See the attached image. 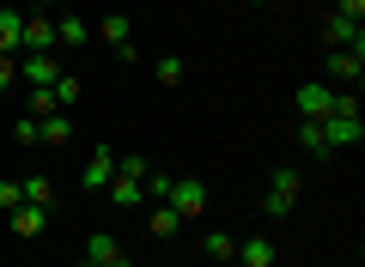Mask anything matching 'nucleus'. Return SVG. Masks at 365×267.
Masks as SVG:
<instances>
[{
	"mask_svg": "<svg viewBox=\"0 0 365 267\" xmlns=\"http://www.w3.org/2000/svg\"><path fill=\"white\" fill-rule=\"evenodd\" d=\"M207 255H213V261H232V255H237V243L225 237V231H207Z\"/></svg>",
	"mask_w": 365,
	"mask_h": 267,
	"instance_id": "nucleus-24",
	"label": "nucleus"
},
{
	"mask_svg": "<svg viewBox=\"0 0 365 267\" xmlns=\"http://www.w3.org/2000/svg\"><path fill=\"white\" fill-rule=\"evenodd\" d=\"M19 79H31V85H55V79H61L55 49H49V55H19Z\"/></svg>",
	"mask_w": 365,
	"mask_h": 267,
	"instance_id": "nucleus-7",
	"label": "nucleus"
},
{
	"mask_svg": "<svg viewBox=\"0 0 365 267\" xmlns=\"http://www.w3.org/2000/svg\"><path fill=\"white\" fill-rule=\"evenodd\" d=\"M37 140H43V122H37V115L25 110V115L13 122V146H37Z\"/></svg>",
	"mask_w": 365,
	"mask_h": 267,
	"instance_id": "nucleus-19",
	"label": "nucleus"
},
{
	"mask_svg": "<svg viewBox=\"0 0 365 267\" xmlns=\"http://www.w3.org/2000/svg\"><path fill=\"white\" fill-rule=\"evenodd\" d=\"M43 140H49V146H67V140H73V115H67V110L43 115Z\"/></svg>",
	"mask_w": 365,
	"mask_h": 267,
	"instance_id": "nucleus-15",
	"label": "nucleus"
},
{
	"mask_svg": "<svg viewBox=\"0 0 365 267\" xmlns=\"http://www.w3.org/2000/svg\"><path fill=\"white\" fill-rule=\"evenodd\" d=\"M0 6H25V0H0Z\"/></svg>",
	"mask_w": 365,
	"mask_h": 267,
	"instance_id": "nucleus-32",
	"label": "nucleus"
},
{
	"mask_svg": "<svg viewBox=\"0 0 365 267\" xmlns=\"http://www.w3.org/2000/svg\"><path fill=\"white\" fill-rule=\"evenodd\" d=\"M55 49V19L49 13H25V49L19 55H49Z\"/></svg>",
	"mask_w": 365,
	"mask_h": 267,
	"instance_id": "nucleus-4",
	"label": "nucleus"
},
{
	"mask_svg": "<svg viewBox=\"0 0 365 267\" xmlns=\"http://www.w3.org/2000/svg\"><path fill=\"white\" fill-rule=\"evenodd\" d=\"M110 201H116V206H140L146 201L140 177H122V170H116V177H110Z\"/></svg>",
	"mask_w": 365,
	"mask_h": 267,
	"instance_id": "nucleus-13",
	"label": "nucleus"
},
{
	"mask_svg": "<svg viewBox=\"0 0 365 267\" xmlns=\"http://www.w3.org/2000/svg\"><path fill=\"white\" fill-rule=\"evenodd\" d=\"M25 49V6H0V55H13Z\"/></svg>",
	"mask_w": 365,
	"mask_h": 267,
	"instance_id": "nucleus-5",
	"label": "nucleus"
},
{
	"mask_svg": "<svg viewBox=\"0 0 365 267\" xmlns=\"http://www.w3.org/2000/svg\"><path fill=\"white\" fill-rule=\"evenodd\" d=\"M335 19H347V25H365V0H335Z\"/></svg>",
	"mask_w": 365,
	"mask_h": 267,
	"instance_id": "nucleus-26",
	"label": "nucleus"
},
{
	"mask_svg": "<svg viewBox=\"0 0 365 267\" xmlns=\"http://www.w3.org/2000/svg\"><path fill=\"white\" fill-rule=\"evenodd\" d=\"M43 219H49V206H13V231H19V237H37V231H43Z\"/></svg>",
	"mask_w": 365,
	"mask_h": 267,
	"instance_id": "nucleus-14",
	"label": "nucleus"
},
{
	"mask_svg": "<svg viewBox=\"0 0 365 267\" xmlns=\"http://www.w3.org/2000/svg\"><path fill=\"white\" fill-rule=\"evenodd\" d=\"M274 267H280V261H274Z\"/></svg>",
	"mask_w": 365,
	"mask_h": 267,
	"instance_id": "nucleus-35",
	"label": "nucleus"
},
{
	"mask_svg": "<svg viewBox=\"0 0 365 267\" xmlns=\"http://www.w3.org/2000/svg\"><path fill=\"white\" fill-rule=\"evenodd\" d=\"M170 206H177V219H195V213H207V182H195V177H177V182H170Z\"/></svg>",
	"mask_w": 365,
	"mask_h": 267,
	"instance_id": "nucleus-3",
	"label": "nucleus"
},
{
	"mask_svg": "<svg viewBox=\"0 0 365 267\" xmlns=\"http://www.w3.org/2000/svg\"><path fill=\"white\" fill-rule=\"evenodd\" d=\"M116 237H110V231H91V243H86V261H98V267H104V261H116Z\"/></svg>",
	"mask_w": 365,
	"mask_h": 267,
	"instance_id": "nucleus-17",
	"label": "nucleus"
},
{
	"mask_svg": "<svg viewBox=\"0 0 365 267\" xmlns=\"http://www.w3.org/2000/svg\"><path fill=\"white\" fill-rule=\"evenodd\" d=\"M49 98H55V110H73V103H79V79H55V85H49Z\"/></svg>",
	"mask_w": 365,
	"mask_h": 267,
	"instance_id": "nucleus-22",
	"label": "nucleus"
},
{
	"mask_svg": "<svg viewBox=\"0 0 365 267\" xmlns=\"http://www.w3.org/2000/svg\"><path fill=\"white\" fill-rule=\"evenodd\" d=\"M177 231H182L177 206H170V201H153V237H177Z\"/></svg>",
	"mask_w": 365,
	"mask_h": 267,
	"instance_id": "nucleus-16",
	"label": "nucleus"
},
{
	"mask_svg": "<svg viewBox=\"0 0 365 267\" xmlns=\"http://www.w3.org/2000/svg\"><path fill=\"white\" fill-rule=\"evenodd\" d=\"M104 37L116 43V49H128V37H134V25H128V13H110V19H104Z\"/></svg>",
	"mask_w": 365,
	"mask_h": 267,
	"instance_id": "nucleus-23",
	"label": "nucleus"
},
{
	"mask_svg": "<svg viewBox=\"0 0 365 267\" xmlns=\"http://www.w3.org/2000/svg\"><path fill=\"white\" fill-rule=\"evenodd\" d=\"M116 170H122V177H146V170H153V164H146V158H134V152H128V158H116Z\"/></svg>",
	"mask_w": 365,
	"mask_h": 267,
	"instance_id": "nucleus-28",
	"label": "nucleus"
},
{
	"mask_svg": "<svg viewBox=\"0 0 365 267\" xmlns=\"http://www.w3.org/2000/svg\"><path fill=\"white\" fill-rule=\"evenodd\" d=\"M79 267H98V261H79Z\"/></svg>",
	"mask_w": 365,
	"mask_h": 267,
	"instance_id": "nucleus-34",
	"label": "nucleus"
},
{
	"mask_svg": "<svg viewBox=\"0 0 365 267\" xmlns=\"http://www.w3.org/2000/svg\"><path fill=\"white\" fill-rule=\"evenodd\" d=\"M335 110V85H299V122H323Z\"/></svg>",
	"mask_w": 365,
	"mask_h": 267,
	"instance_id": "nucleus-6",
	"label": "nucleus"
},
{
	"mask_svg": "<svg viewBox=\"0 0 365 267\" xmlns=\"http://www.w3.org/2000/svg\"><path fill=\"white\" fill-rule=\"evenodd\" d=\"M25 201L31 206H55V182L49 177H25Z\"/></svg>",
	"mask_w": 365,
	"mask_h": 267,
	"instance_id": "nucleus-20",
	"label": "nucleus"
},
{
	"mask_svg": "<svg viewBox=\"0 0 365 267\" xmlns=\"http://www.w3.org/2000/svg\"><path fill=\"white\" fill-rule=\"evenodd\" d=\"M250 6H268V0H250Z\"/></svg>",
	"mask_w": 365,
	"mask_h": 267,
	"instance_id": "nucleus-33",
	"label": "nucleus"
},
{
	"mask_svg": "<svg viewBox=\"0 0 365 267\" xmlns=\"http://www.w3.org/2000/svg\"><path fill=\"white\" fill-rule=\"evenodd\" d=\"M158 79H165V85H182V61L177 55H158Z\"/></svg>",
	"mask_w": 365,
	"mask_h": 267,
	"instance_id": "nucleus-27",
	"label": "nucleus"
},
{
	"mask_svg": "<svg viewBox=\"0 0 365 267\" xmlns=\"http://www.w3.org/2000/svg\"><path fill=\"white\" fill-rule=\"evenodd\" d=\"M359 73H365V49H329V79L359 85Z\"/></svg>",
	"mask_w": 365,
	"mask_h": 267,
	"instance_id": "nucleus-8",
	"label": "nucleus"
},
{
	"mask_svg": "<svg viewBox=\"0 0 365 267\" xmlns=\"http://www.w3.org/2000/svg\"><path fill=\"white\" fill-rule=\"evenodd\" d=\"M170 182H177V177H165V170H146L140 189H146V201H170Z\"/></svg>",
	"mask_w": 365,
	"mask_h": 267,
	"instance_id": "nucleus-21",
	"label": "nucleus"
},
{
	"mask_svg": "<svg viewBox=\"0 0 365 267\" xmlns=\"http://www.w3.org/2000/svg\"><path fill=\"white\" fill-rule=\"evenodd\" d=\"M323 37H329V49H365L359 25H347V19H329V25H323Z\"/></svg>",
	"mask_w": 365,
	"mask_h": 267,
	"instance_id": "nucleus-12",
	"label": "nucleus"
},
{
	"mask_svg": "<svg viewBox=\"0 0 365 267\" xmlns=\"http://www.w3.org/2000/svg\"><path fill=\"white\" fill-rule=\"evenodd\" d=\"M299 146H304L311 158H335V152L323 146V122H299Z\"/></svg>",
	"mask_w": 365,
	"mask_h": 267,
	"instance_id": "nucleus-18",
	"label": "nucleus"
},
{
	"mask_svg": "<svg viewBox=\"0 0 365 267\" xmlns=\"http://www.w3.org/2000/svg\"><path fill=\"white\" fill-rule=\"evenodd\" d=\"M365 140V115H359V98L335 85V110L323 115V146L329 152H347V146Z\"/></svg>",
	"mask_w": 365,
	"mask_h": 267,
	"instance_id": "nucleus-1",
	"label": "nucleus"
},
{
	"mask_svg": "<svg viewBox=\"0 0 365 267\" xmlns=\"http://www.w3.org/2000/svg\"><path fill=\"white\" fill-rule=\"evenodd\" d=\"M104 267H134V261H128V255H116V261H104Z\"/></svg>",
	"mask_w": 365,
	"mask_h": 267,
	"instance_id": "nucleus-31",
	"label": "nucleus"
},
{
	"mask_svg": "<svg viewBox=\"0 0 365 267\" xmlns=\"http://www.w3.org/2000/svg\"><path fill=\"white\" fill-rule=\"evenodd\" d=\"M232 261H237V267H274L280 255H274V243H268V237H250V243H237Z\"/></svg>",
	"mask_w": 365,
	"mask_h": 267,
	"instance_id": "nucleus-11",
	"label": "nucleus"
},
{
	"mask_svg": "<svg viewBox=\"0 0 365 267\" xmlns=\"http://www.w3.org/2000/svg\"><path fill=\"white\" fill-rule=\"evenodd\" d=\"M110 177H116V152L98 146V152L86 158V170H79V182H86V189H110Z\"/></svg>",
	"mask_w": 365,
	"mask_h": 267,
	"instance_id": "nucleus-9",
	"label": "nucleus"
},
{
	"mask_svg": "<svg viewBox=\"0 0 365 267\" xmlns=\"http://www.w3.org/2000/svg\"><path fill=\"white\" fill-rule=\"evenodd\" d=\"M299 189H304V177L292 164L274 170V177H268V201H262V206H268V219H287L292 206H299Z\"/></svg>",
	"mask_w": 365,
	"mask_h": 267,
	"instance_id": "nucleus-2",
	"label": "nucleus"
},
{
	"mask_svg": "<svg viewBox=\"0 0 365 267\" xmlns=\"http://www.w3.org/2000/svg\"><path fill=\"white\" fill-rule=\"evenodd\" d=\"M13 79H19V61H13V55H0V98H6V85H13Z\"/></svg>",
	"mask_w": 365,
	"mask_h": 267,
	"instance_id": "nucleus-29",
	"label": "nucleus"
},
{
	"mask_svg": "<svg viewBox=\"0 0 365 267\" xmlns=\"http://www.w3.org/2000/svg\"><path fill=\"white\" fill-rule=\"evenodd\" d=\"M79 43H91L86 19H79V13H61V19H55V49H79Z\"/></svg>",
	"mask_w": 365,
	"mask_h": 267,
	"instance_id": "nucleus-10",
	"label": "nucleus"
},
{
	"mask_svg": "<svg viewBox=\"0 0 365 267\" xmlns=\"http://www.w3.org/2000/svg\"><path fill=\"white\" fill-rule=\"evenodd\" d=\"M13 206H25V182L6 177V182H0V213H13Z\"/></svg>",
	"mask_w": 365,
	"mask_h": 267,
	"instance_id": "nucleus-25",
	"label": "nucleus"
},
{
	"mask_svg": "<svg viewBox=\"0 0 365 267\" xmlns=\"http://www.w3.org/2000/svg\"><path fill=\"white\" fill-rule=\"evenodd\" d=\"M31 6H37V13H55V6H61V0H31Z\"/></svg>",
	"mask_w": 365,
	"mask_h": 267,
	"instance_id": "nucleus-30",
	"label": "nucleus"
}]
</instances>
